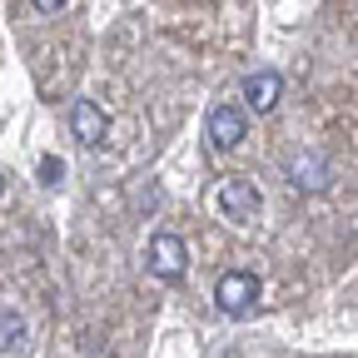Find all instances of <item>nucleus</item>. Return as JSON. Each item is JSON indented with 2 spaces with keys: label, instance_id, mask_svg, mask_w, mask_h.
<instances>
[{
  "label": "nucleus",
  "instance_id": "obj_1",
  "mask_svg": "<svg viewBox=\"0 0 358 358\" xmlns=\"http://www.w3.org/2000/svg\"><path fill=\"white\" fill-rule=\"evenodd\" d=\"M214 303H219V313H229V319H249L254 303H259V279L244 274V268H229V274H219V284H214Z\"/></svg>",
  "mask_w": 358,
  "mask_h": 358
},
{
  "label": "nucleus",
  "instance_id": "obj_2",
  "mask_svg": "<svg viewBox=\"0 0 358 358\" xmlns=\"http://www.w3.org/2000/svg\"><path fill=\"white\" fill-rule=\"evenodd\" d=\"M185 268H189V254H185V239L179 234H155L150 239V274L174 284V279H185Z\"/></svg>",
  "mask_w": 358,
  "mask_h": 358
},
{
  "label": "nucleus",
  "instance_id": "obj_3",
  "mask_svg": "<svg viewBox=\"0 0 358 358\" xmlns=\"http://www.w3.org/2000/svg\"><path fill=\"white\" fill-rule=\"evenodd\" d=\"M214 204H219V214L224 219H234V224H249L254 214H259V189L249 185V179H219V194H214Z\"/></svg>",
  "mask_w": 358,
  "mask_h": 358
},
{
  "label": "nucleus",
  "instance_id": "obj_4",
  "mask_svg": "<svg viewBox=\"0 0 358 358\" xmlns=\"http://www.w3.org/2000/svg\"><path fill=\"white\" fill-rule=\"evenodd\" d=\"M70 134L85 145V150H100L105 145V134H110V120L95 100H75L70 105Z\"/></svg>",
  "mask_w": 358,
  "mask_h": 358
},
{
  "label": "nucleus",
  "instance_id": "obj_5",
  "mask_svg": "<svg viewBox=\"0 0 358 358\" xmlns=\"http://www.w3.org/2000/svg\"><path fill=\"white\" fill-rule=\"evenodd\" d=\"M204 129H209L214 150H234V145H244V110L239 105H209Z\"/></svg>",
  "mask_w": 358,
  "mask_h": 358
},
{
  "label": "nucleus",
  "instance_id": "obj_6",
  "mask_svg": "<svg viewBox=\"0 0 358 358\" xmlns=\"http://www.w3.org/2000/svg\"><path fill=\"white\" fill-rule=\"evenodd\" d=\"M279 95H284V75H279V70H254V75H244V105H254L259 115L274 110Z\"/></svg>",
  "mask_w": 358,
  "mask_h": 358
},
{
  "label": "nucleus",
  "instance_id": "obj_7",
  "mask_svg": "<svg viewBox=\"0 0 358 358\" xmlns=\"http://www.w3.org/2000/svg\"><path fill=\"white\" fill-rule=\"evenodd\" d=\"M289 179H294V189H329L334 185L324 155H294L289 159Z\"/></svg>",
  "mask_w": 358,
  "mask_h": 358
},
{
  "label": "nucleus",
  "instance_id": "obj_8",
  "mask_svg": "<svg viewBox=\"0 0 358 358\" xmlns=\"http://www.w3.org/2000/svg\"><path fill=\"white\" fill-rule=\"evenodd\" d=\"M25 338H30L25 319L6 308V313H0V353H20V348H25Z\"/></svg>",
  "mask_w": 358,
  "mask_h": 358
},
{
  "label": "nucleus",
  "instance_id": "obj_9",
  "mask_svg": "<svg viewBox=\"0 0 358 358\" xmlns=\"http://www.w3.org/2000/svg\"><path fill=\"white\" fill-rule=\"evenodd\" d=\"M30 6H35L40 15H55V10H65V0H30Z\"/></svg>",
  "mask_w": 358,
  "mask_h": 358
},
{
  "label": "nucleus",
  "instance_id": "obj_10",
  "mask_svg": "<svg viewBox=\"0 0 358 358\" xmlns=\"http://www.w3.org/2000/svg\"><path fill=\"white\" fill-rule=\"evenodd\" d=\"M40 179H60V159H40Z\"/></svg>",
  "mask_w": 358,
  "mask_h": 358
},
{
  "label": "nucleus",
  "instance_id": "obj_11",
  "mask_svg": "<svg viewBox=\"0 0 358 358\" xmlns=\"http://www.w3.org/2000/svg\"><path fill=\"white\" fill-rule=\"evenodd\" d=\"M0 189H6V179H0Z\"/></svg>",
  "mask_w": 358,
  "mask_h": 358
}]
</instances>
